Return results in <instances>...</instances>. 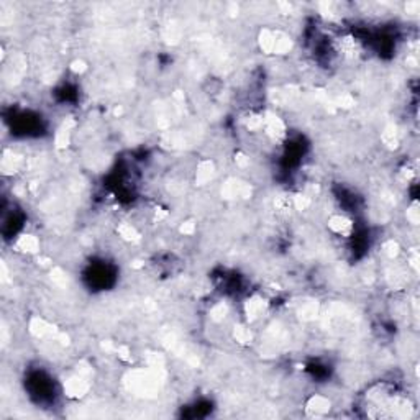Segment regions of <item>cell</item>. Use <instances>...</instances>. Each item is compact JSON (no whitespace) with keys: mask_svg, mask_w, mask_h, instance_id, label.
<instances>
[{"mask_svg":"<svg viewBox=\"0 0 420 420\" xmlns=\"http://www.w3.org/2000/svg\"><path fill=\"white\" fill-rule=\"evenodd\" d=\"M307 414L312 417H322L330 410V401L323 396H314L311 401L307 402Z\"/></svg>","mask_w":420,"mask_h":420,"instance_id":"6da1fadb","label":"cell"},{"mask_svg":"<svg viewBox=\"0 0 420 420\" xmlns=\"http://www.w3.org/2000/svg\"><path fill=\"white\" fill-rule=\"evenodd\" d=\"M328 227L330 230L337 233V235H342V237H350L351 232H353V223L350 218H346L343 215H335L328 220Z\"/></svg>","mask_w":420,"mask_h":420,"instance_id":"7a4b0ae2","label":"cell"},{"mask_svg":"<svg viewBox=\"0 0 420 420\" xmlns=\"http://www.w3.org/2000/svg\"><path fill=\"white\" fill-rule=\"evenodd\" d=\"M245 311L249 320H256L258 317H261L263 312L266 311V302L261 297H251L245 304Z\"/></svg>","mask_w":420,"mask_h":420,"instance_id":"3957f363","label":"cell"},{"mask_svg":"<svg viewBox=\"0 0 420 420\" xmlns=\"http://www.w3.org/2000/svg\"><path fill=\"white\" fill-rule=\"evenodd\" d=\"M87 390H89V384L82 379V378H71L68 381V384H66V393L71 397H80L84 396Z\"/></svg>","mask_w":420,"mask_h":420,"instance_id":"277c9868","label":"cell"},{"mask_svg":"<svg viewBox=\"0 0 420 420\" xmlns=\"http://www.w3.org/2000/svg\"><path fill=\"white\" fill-rule=\"evenodd\" d=\"M20 251H25V253H36L40 248V241L33 235H21V237L17 240V245H15Z\"/></svg>","mask_w":420,"mask_h":420,"instance_id":"5b68a950","label":"cell"},{"mask_svg":"<svg viewBox=\"0 0 420 420\" xmlns=\"http://www.w3.org/2000/svg\"><path fill=\"white\" fill-rule=\"evenodd\" d=\"M213 176V164L210 161H204V163L199 166L197 171V182L199 184H207Z\"/></svg>","mask_w":420,"mask_h":420,"instance_id":"8992f818","label":"cell"},{"mask_svg":"<svg viewBox=\"0 0 420 420\" xmlns=\"http://www.w3.org/2000/svg\"><path fill=\"white\" fill-rule=\"evenodd\" d=\"M119 233L122 235V237H123L125 240H130V241H135V240L139 238L138 232H136L131 225H128V223H123V225L119 228Z\"/></svg>","mask_w":420,"mask_h":420,"instance_id":"52a82bcc","label":"cell"},{"mask_svg":"<svg viewBox=\"0 0 420 420\" xmlns=\"http://www.w3.org/2000/svg\"><path fill=\"white\" fill-rule=\"evenodd\" d=\"M235 338L240 343H249L251 342V331L246 327H235Z\"/></svg>","mask_w":420,"mask_h":420,"instance_id":"ba28073f","label":"cell"},{"mask_svg":"<svg viewBox=\"0 0 420 420\" xmlns=\"http://www.w3.org/2000/svg\"><path fill=\"white\" fill-rule=\"evenodd\" d=\"M407 220H409L410 223H414V225L418 223V207H417V204H414L407 210Z\"/></svg>","mask_w":420,"mask_h":420,"instance_id":"9c48e42d","label":"cell"},{"mask_svg":"<svg viewBox=\"0 0 420 420\" xmlns=\"http://www.w3.org/2000/svg\"><path fill=\"white\" fill-rule=\"evenodd\" d=\"M181 232L186 233V235H190V233L194 232V223L192 222H186V223L181 227Z\"/></svg>","mask_w":420,"mask_h":420,"instance_id":"30bf717a","label":"cell"}]
</instances>
